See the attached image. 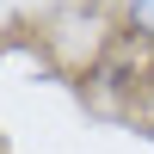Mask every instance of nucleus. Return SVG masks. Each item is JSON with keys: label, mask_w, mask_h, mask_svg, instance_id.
<instances>
[{"label": "nucleus", "mask_w": 154, "mask_h": 154, "mask_svg": "<svg viewBox=\"0 0 154 154\" xmlns=\"http://www.w3.org/2000/svg\"><path fill=\"white\" fill-rule=\"evenodd\" d=\"M123 19H130L136 37H148V43H154V0H130V12H123Z\"/></svg>", "instance_id": "nucleus-1"}]
</instances>
